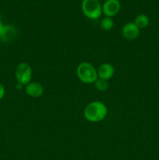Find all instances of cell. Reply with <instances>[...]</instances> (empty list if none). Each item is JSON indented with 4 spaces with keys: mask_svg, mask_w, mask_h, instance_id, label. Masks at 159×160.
<instances>
[{
    "mask_svg": "<svg viewBox=\"0 0 159 160\" xmlns=\"http://www.w3.org/2000/svg\"><path fill=\"white\" fill-rule=\"evenodd\" d=\"M149 22L150 20L147 16L144 15V14H140L136 17L133 23L139 29H143L149 25Z\"/></svg>",
    "mask_w": 159,
    "mask_h": 160,
    "instance_id": "30bf717a",
    "label": "cell"
},
{
    "mask_svg": "<svg viewBox=\"0 0 159 160\" xmlns=\"http://www.w3.org/2000/svg\"><path fill=\"white\" fill-rule=\"evenodd\" d=\"M3 27H4V25H3L2 23V22H0V31H1L2 30Z\"/></svg>",
    "mask_w": 159,
    "mask_h": 160,
    "instance_id": "5bb4252c",
    "label": "cell"
},
{
    "mask_svg": "<svg viewBox=\"0 0 159 160\" xmlns=\"http://www.w3.org/2000/svg\"><path fill=\"white\" fill-rule=\"evenodd\" d=\"M97 71H98V78L105 80V81H108L114 76L115 68H114V67L111 63L104 62V63H102L98 67Z\"/></svg>",
    "mask_w": 159,
    "mask_h": 160,
    "instance_id": "52a82bcc",
    "label": "cell"
},
{
    "mask_svg": "<svg viewBox=\"0 0 159 160\" xmlns=\"http://www.w3.org/2000/svg\"><path fill=\"white\" fill-rule=\"evenodd\" d=\"M94 85L97 90L100 91V92H104V91H106L108 88V81L100 79V78L97 79V81L94 82Z\"/></svg>",
    "mask_w": 159,
    "mask_h": 160,
    "instance_id": "7c38bea8",
    "label": "cell"
},
{
    "mask_svg": "<svg viewBox=\"0 0 159 160\" xmlns=\"http://www.w3.org/2000/svg\"><path fill=\"white\" fill-rule=\"evenodd\" d=\"M108 113V109L102 102L94 101L87 105L84 111V118L92 123L104 120Z\"/></svg>",
    "mask_w": 159,
    "mask_h": 160,
    "instance_id": "6da1fadb",
    "label": "cell"
},
{
    "mask_svg": "<svg viewBox=\"0 0 159 160\" xmlns=\"http://www.w3.org/2000/svg\"><path fill=\"white\" fill-rule=\"evenodd\" d=\"M15 76L17 83L22 85H26L31 82L32 68L26 62H20L16 67Z\"/></svg>",
    "mask_w": 159,
    "mask_h": 160,
    "instance_id": "277c9868",
    "label": "cell"
},
{
    "mask_svg": "<svg viewBox=\"0 0 159 160\" xmlns=\"http://www.w3.org/2000/svg\"><path fill=\"white\" fill-rule=\"evenodd\" d=\"M114 21L112 17H104L102 20H101V27L104 31H110L113 28Z\"/></svg>",
    "mask_w": 159,
    "mask_h": 160,
    "instance_id": "8fae6325",
    "label": "cell"
},
{
    "mask_svg": "<svg viewBox=\"0 0 159 160\" xmlns=\"http://www.w3.org/2000/svg\"><path fill=\"white\" fill-rule=\"evenodd\" d=\"M26 95L32 98H38L44 93V87L38 82H30L25 87Z\"/></svg>",
    "mask_w": 159,
    "mask_h": 160,
    "instance_id": "9c48e42d",
    "label": "cell"
},
{
    "mask_svg": "<svg viewBox=\"0 0 159 160\" xmlns=\"http://www.w3.org/2000/svg\"><path fill=\"white\" fill-rule=\"evenodd\" d=\"M76 76L84 84H94L98 78L97 69L89 62H82L77 66Z\"/></svg>",
    "mask_w": 159,
    "mask_h": 160,
    "instance_id": "7a4b0ae2",
    "label": "cell"
},
{
    "mask_svg": "<svg viewBox=\"0 0 159 160\" xmlns=\"http://www.w3.org/2000/svg\"><path fill=\"white\" fill-rule=\"evenodd\" d=\"M140 34V29L136 26L133 22L127 23L122 29V35L127 40H134L137 38Z\"/></svg>",
    "mask_w": 159,
    "mask_h": 160,
    "instance_id": "8992f818",
    "label": "cell"
},
{
    "mask_svg": "<svg viewBox=\"0 0 159 160\" xmlns=\"http://www.w3.org/2000/svg\"><path fill=\"white\" fill-rule=\"evenodd\" d=\"M121 5L118 0H105L102 6V13L105 17H112L120 10Z\"/></svg>",
    "mask_w": 159,
    "mask_h": 160,
    "instance_id": "5b68a950",
    "label": "cell"
},
{
    "mask_svg": "<svg viewBox=\"0 0 159 160\" xmlns=\"http://www.w3.org/2000/svg\"><path fill=\"white\" fill-rule=\"evenodd\" d=\"M17 31L12 25H4L2 30L0 31V40L3 42H12L17 38Z\"/></svg>",
    "mask_w": 159,
    "mask_h": 160,
    "instance_id": "ba28073f",
    "label": "cell"
},
{
    "mask_svg": "<svg viewBox=\"0 0 159 160\" xmlns=\"http://www.w3.org/2000/svg\"><path fill=\"white\" fill-rule=\"evenodd\" d=\"M5 95V88L3 86V84L0 82V99L4 97Z\"/></svg>",
    "mask_w": 159,
    "mask_h": 160,
    "instance_id": "4fadbf2b",
    "label": "cell"
},
{
    "mask_svg": "<svg viewBox=\"0 0 159 160\" xmlns=\"http://www.w3.org/2000/svg\"><path fill=\"white\" fill-rule=\"evenodd\" d=\"M81 9L84 15L91 20L99 18L102 14V6L99 0H83Z\"/></svg>",
    "mask_w": 159,
    "mask_h": 160,
    "instance_id": "3957f363",
    "label": "cell"
}]
</instances>
